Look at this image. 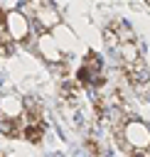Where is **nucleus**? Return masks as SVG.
I'll list each match as a JSON object with an SVG mask.
<instances>
[{"instance_id": "obj_2", "label": "nucleus", "mask_w": 150, "mask_h": 157, "mask_svg": "<svg viewBox=\"0 0 150 157\" xmlns=\"http://www.w3.org/2000/svg\"><path fill=\"white\" fill-rule=\"evenodd\" d=\"M5 32H7V37L12 39V42H20V44H27L30 39H32V25H30V20L25 17V12H20V10H10V12H5Z\"/></svg>"}, {"instance_id": "obj_1", "label": "nucleus", "mask_w": 150, "mask_h": 157, "mask_svg": "<svg viewBox=\"0 0 150 157\" xmlns=\"http://www.w3.org/2000/svg\"><path fill=\"white\" fill-rule=\"evenodd\" d=\"M123 140L130 145V150H150V125L140 118H128V123L120 130Z\"/></svg>"}, {"instance_id": "obj_3", "label": "nucleus", "mask_w": 150, "mask_h": 157, "mask_svg": "<svg viewBox=\"0 0 150 157\" xmlns=\"http://www.w3.org/2000/svg\"><path fill=\"white\" fill-rule=\"evenodd\" d=\"M22 115H25V98H20V96H15V93L0 96V118L20 120Z\"/></svg>"}, {"instance_id": "obj_9", "label": "nucleus", "mask_w": 150, "mask_h": 157, "mask_svg": "<svg viewBox=\"0 0 150 157\" xmlns=\"http://www.w3.org/2000/svg\"><path fill=\"white\" fill-rule=\"evenodd\" d=\"M145 2H148V5H150V0H145Z\"/></svg>"}, {"instance_id": "obj_7", "label": "nucleus", "mask_w": 150, "mask_h": 157, "mask_svg": "<svg viewBox=\"0 0 150 157\" xmlns=\"http://www.w3.org/2000/svg\"><path fill=\"white\" fill-rule=\"evenodd\" d=\"M84 66H86L89 71H93V74H103V59H101L98 54H86Z\"/></svg>"}, {"instance_id": "obj_5", "label": "nucleus", "mask_w": 150, "mask_h": 157, "mask_svg": "<svg viewBox=\"0 0 150 157\" xmlns=\"http://www.w3.org/2000/svg\"><path fill=\"white\" fill-rule=\"evenodd\" d=\"M20 137H25V142H30V145H42L44 142V123H27L22 128Z\"/></svg>"}, {"instance_id": "obj_4", "label": "nucleus", "mask_w": 150, "mask_h": 157, "mask_svg": "<svg viewBox=\"0 0 150 157\" xmlns=\"http://www.w3.org/2000/svg\"><path fill=\"white\" fill-rule=\"evenodd\" d=\"M37 54H39L44 61H49V64L64 61V59H61V52H59V44H57V39L49 37V32L39 34V39H37Z\"/></svg>"}, {"instance_id": "obj_6", "label": "nucleus", "mask_w": 150, "mask_h": 157, "mask_svg": "<svg viewBox=\"0 0 150 157\" xmlns=\"http://www.w3.org/2000/svg\"><path fill=\"white\" fill-rule=\"evenodd\" d=\"M111 29L116 32V37L120 39V44H128V42H135V32H133V27L125 22V20H113V25H111Z\"/></svg>"}, {"instance_id": "obj_8", "label": "nucleus", "mask_w": 150, "mask_h": 157, "mask_svg": "<svg viewBox=\"0 0 150 157\" xmlns=\"http://www.w3.org/2000/svg\"><path fill=\"white\" fill-rule=\"evenodd\" d=\"M103 39H106V44H108L111 49H118V47H120V39L116 37V32H113L111 27H108V29L103 32Z\"/></svg>"}]
</instances>
